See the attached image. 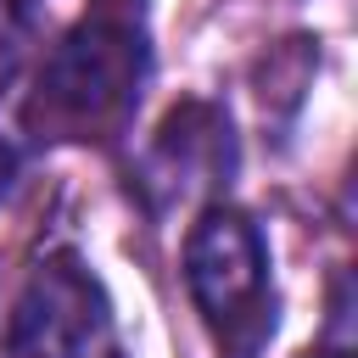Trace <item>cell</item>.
Returning a JSON list of instances; mask_svg holds the SVG:
<instances>
[{
  "mask_svg": "<svg viewBox=\"0 0 358 358\" xmlns=\"http://www.w3.org/2000/svg\"><path fill=\"white\" fill-rule=\"evenodd\" d=\"M151 73L140 0H90V11L50 45L22 101L34 140H112L129 129Z\"/></svg>",
  "mask_w": 358,
  "mask_h": 358,
  "instance_id": "cell-1",
  "label": "cell"
},
{
  "mask_svg": "<svg viewBox=\"0 0 358 358\" xmlns=\"http://www.w3.org/2000/svg\"><path fill=\"white\" fill-rule=\"evenodd\" d=\"M185 291L224 358H263L280 324V296L268 274V241L241 207H201L185 235Z\"/></svg>",
  "mask_w": 358,
  "mask_h": 358,
  "instance_id": "cell-2",
  "label": "cell"
},
{
  "mask_svg": "<svg viewBox=\"0 0 358 358\" xmlns=\"http://www.w3.org/2000/svg\"><path fill=\"white\" fill-rule=\"evenodd\" d=\"M112 341V302L106 285L90 274L78 252H50L34 263L28 285L6 319L11 358H95Z\"/></svg>",
  "mask_w": 358,
  "mask_h": 358,
  "instance_id": "cell-3",
  "label": "cell"
},
{
  "mask_svg": "<svg viewBox=\"0 0 358 358\" xmlns=\"http://www.w3.org/2000/svg\"><path fill=\"white\" fill-rule=\"evenodd\" d=\"M235 173V134H229V117L213 106V101H179L151 151H145V168H140V190H151L157 207L201 190V185H224Z\"/></svg>",
  "mask_w": 358,
  "mask_h": 358,
  "instance_id": "cell-4",
  "label": "cell"
},
{
  "mask_svg": "<svg viewBox=\"0 0 358 358\" xmlns=\"http://www.w3.org/2000/svg\"><path fill=\"white\" fill-rule=\"evenodd\" d=\"M39 28H45V0H0V106L17 90L22 67L34 62Z\"/></svg>",
  "mask_w": 358,
  "mask_h": 358,
  "instance_id": "cell-5",
  "label": "cell"
},
{
  "mask_svg": "<svg viewBox=\"0 0 358 358\" xmlns=\"http://www.w3.org/2000/svg\"><path fill=\"white\" fill-rule=\"evenodd\" d=\"M302 358H347V347H324V352H302Z\"/></svg>",
  "mask_w": 358,
  "mask_h": 358,
  "instance_id": "cell-6",
  "label": "cell"
}]
</instances>
